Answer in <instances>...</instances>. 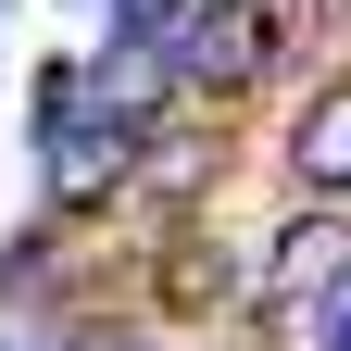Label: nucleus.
I'll return each instance as SVG.
<instances>
[{
  "label": "nucleus",
  "instance_id": "f257e3e1",
  "mask_svg": "<svg viewBox=\"0 0 351 351\" xmlns=\"http://www.w3.org/2000/svg\"><path fill=\"white\" fill-rule=\"evenodd\" d=\"M289 63H301L289 0H201V13L176 25V88H189V113H226L239 125Z\"/></svg>",
  "mask_w": 351,
  "mask_h": 351
},
{
  "label": "nucleus",
  "instance_id": "f03ea898",
  "mask_svg": "<svg viewBox=\"0 0 351 351\" xmlns=\"http://www.w3.org/2000/svg\"><path fill=\"white\" fill-rule=\"evenodd\" d=\"M339 289H351V213L289 201L276 226L251 239V326H314Z\"/></svg>",
  "mask_w": 351,
  "mask_h": 351
},
{
  "label": "nucleus",
  "instance_id": "7ed1b4c3",
  "mask_svg": "<svg viewBox=\"0 0 351 351\" xmlns=\"http://www.w3.org/2000/svg\"><path fill=\"white\" fill-rule=\"evenodd\" d=\"M276 176H289V201L351 213V63H326L314 88H301V113H289V138H276Z\"/></svg>",
  "mask_w": 351,
  "mask_h": 351
},
{
  "label": "nucleus",
  "instance_id": "20e7f679",
  "mask_svg": "<svg viewBox=\"0 0 351 351\" xmlns=\"http://www.w3.org/2000/svg\"><path fill=\"white\" fill-rule=\"evenodd\" d=\"M38 351H176V326L151 314V301H88V314H63Z\"/></svg>",
  "mask_w": 351,
  "mask_h": 351
},
{
  "label": "nucleus",
  "instance_id": "39448f33",
  "mask_svg": "<svg viewBox=\"0 0 351 351\" xmlns=\"http://www.w3.org/2000/svg\"><path fill=\"white\" fill-rule=\"evenodd\" d=\"M301 339H314V351H351V289H339V301H326V314L301 326Z\"/></svg>",
  "mask_w": 351,
  "mask_h": 351
},
{
  "label": "nucleus",
  "instance_id": "423d86ee",
  "mask_svg": "<svg viewBox=\"0 0 351 351\" xmlns=\"http://www.w3.org/2000/svg\"><path fill=\"white\" fill-rule=\"evenodd\" d=\"M0 351H38V339H25V326H0Z\"/></svg>",
  "mask_w": 351,
  "mask_h": 351
},
{
  "label": "nucleus",
  "instance_id": "0eeeda50",
  "mask_svg": "<svg viewBox=\"0 0 351 351\" xmlns=\"http://www.w3.org/2000/svg\"><path fill=\"white\" fill-rule=\"evenodd\" d=\"M0 25H13V0H0Z\"/></svg>",
  "mask_w": 351,
  "mask_h": 351
}]
</instances>
